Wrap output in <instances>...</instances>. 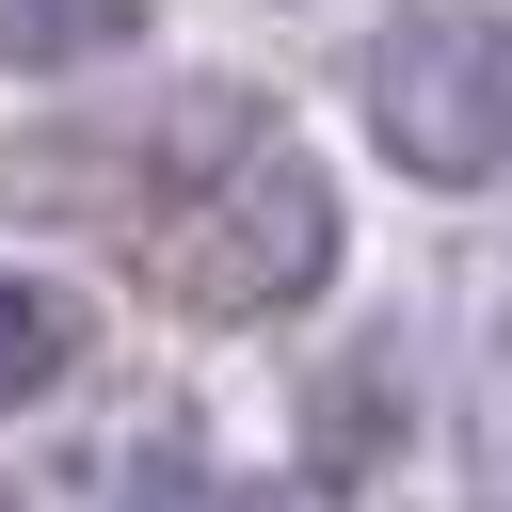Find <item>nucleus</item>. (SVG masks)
<instances>
[{
	"instance_id": "obj_5",
	"label": "nucleus",
	"mask_w": 512,
	"mask_h": 512,
	"mask_svg": "<svg viewBox=\"0 0 512 512\" xmlns=\"http://www.w3.org/2000/svg\"><path fill=\"white\" fill-rule=\"evenodd\" d=\"M464 512H512V336L464 368Z\"/></svg>"
},
{
	"instance_id": "obj_1",
	"label": "nucleus",
	"mask_w": 512,
	"mask_h": 512,
	"mask_svg": "<svg viewBox=\"0 0 512 512\" xmlns=\"http://www.w3.org/2000/svg\"><path fill=\"white\" fill-rule=\"evenodd\" d=\"M336 176L304 160V144H240V160H208L176 208H160V304L176 320H288L320 272H336Z\"/></svg>"
},
{
	"instance_id": "obj_9",
	"label": "nucleus",
	"mask_w": 512,
	"mask_h": 512,
	"mask_svg": "<svg viewBox=\"0 0 512 512\" xmlns=\"http://www.w3.org/2000/svg\"><path fill=\"white\" fill-rule=\"evenodd\" d=\"M0 512H16V496H0Z\"/></svg>"
},
{
	"instance_id": "obj_2",
	"label": "nucleus",
	"mask_w": 512,
	"mask_h": 512,
	"mask_svg": "<svg viewBox=\"0 0 512 512\" xmlns=\"http://www.w3.org/2000/svg\"><path fill=\"white\" fill-rule=\"evenodd\" d=\"M368 128H384L416 176H448V192L512 176V16H496V0H416V16H384V32H368Z\"/></svg>"
},
{
	"instance_id": "obj_4",
	"label": "nucleus",
	"mask_w": 512,
	"mask_h": 512,
	"mask_svg": "<svg viewBox=\"0 0 512 512\" xmlns=\"http://www.w3.org/2000/svg\"><path fill=\"white\" fill-rule=\"evenodd\" d=\"M144 32V0H0V64L16 80H64V64H112Z\"/></svg>"
},
{
	"instance_id": "obj_7",
	"label": "nucleus",
	"mask_w": 512,
	"mask_h": 512,
	"mask_svg": "<svg viewBox=\"0 0 512 512\" xmlns=\"http://www.w3.org/2000/svg\"><path fill=\"white\" fill-rule=\"evenodd\" d=\"M304 448H320V464H368V448H384V368H352V384H304Z\"/></svg>"
},
{
	"instance_id": "obj_3",
	"label": "nucleus",
	"mask_w": 512,
	"mask_h": 512,
	"mask_svg": "<svg viewBox=\"0 0 512 512\" xmlns=\"http://www.w3.org/2000/svg\"><path fill=\"white\" fill-rule=\"evenodd\" d=\"M80 336H96V320H80V288L0 272V416H16V400H48V384L80 368Z\"/></svg>"
},
{
	"instance_id": "obj_6",
	"label": "nucleus",
	"mask_w": 512,
	"mask_h": 512,
	"mask_svg": "<svg viewBox=\"0 0 512 512\" xmlns=\"http://www.w3.org/2000/svg\"><path fill=\"white\" fill-rule=\"evenodd\" d=\"M64 512H208V480L176 448H112L96 480H64Z\"/></svg>"
},
{
	"instance_id": "obj_8",
	"label": "nucleus",
	"mask_w": 512,
	"mask_h": 512,
	"mask_svg": "<svg viewBox=\"0 0 512 512\" xmlns=\"http://www.w3.org/2000/svg\"><path fill=\"white\" fill-rule=\"evenodd\" d=\"M224 512H320V496H224Z\"/></svg>"
}]
</instances>
